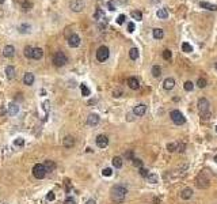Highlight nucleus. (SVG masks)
Wrapping results in <instances>:
<instances>
[{"instance_id": "1", "label": "nucleus", "mask_w": 217, "mask_h": 204, "mask_svg": "<svg viewBox=\"0 0 217 204\" xmlns=\"http://www.w3.org/2000/svg\"><path fill=\"white\" fill-rule=\"evenodd\" d=\"M128 193V188L125 185H114L111 188V200L115 203H122Z\"/></svg>"}, {"instance_id": "2", "label": "nucleus", "mask_w": 217, "mask_h": 204, "mask_svg": "<svg viewBox=\"0 0 217 204\" xmlns=\"http://www.w3.org/2000/svg\"><path fill=\"white\" fill-rule=\"evenodd\" d=\"M197 107H198V113L204 120H206L208 117H210V104L206 98H199L198 104H197Z\"/></svg>"}, {"instance_id": "3", "label": "nucleus", "mask_w": 217, "mask_h": 204, "mask_svg": "<svg viewBox=\"0 0 217 204\" xmlns=\"http://www.w3.org/2000/svg\"><path fill=\"white\" fill-rule=\"evenodd\" d=\"M195 185L198 186V188H201V189H206L208 186L210 185V177L208 176V170H202L201 173L198 174Z\"/></svg>"}, {"instance_id": "4", "label": "nucleus", "mask_w": 217, "mask_h": 204, "mask_svg": "<svg viewBox=\"0 0 217 204\" xmlns=\"http://www.w3.org/2000/svg\"><path fill=\"white\" fill-rule=\"evenodd\" d=\"M170 117H171L174 124H176V125H183L185 122H186V117H185L179 110H171V112H170Z\"/></svg>"}, {"instance_id": "5", "label": "nucleus", "mask_w": 217, "mask_h": 204, "mask_svg": "<svg viewBox=\"0 0 217 204\" xmlns=\"http://www.w3.org/2000/svg\"><path fill=\"white\" fill-rule=\"evenodd\" d=\"M46 169H45V166L42 165V163H37V165H34V167H33V176L36 177V178H38V180H42L43 177L46 176Z\"/></svg>"}, {"instance_id": "6", "label": "nucleus", "mask_w": 217, "mask_h": 204, "mask_svg": "<svg viewBox=\"0 0 217 204\" xmlns=\"http://www.w3.org/2000/svg\"><path fill=\"white\" fill-rule=\"evenodd\" d=\"M110 56V51L107 46H99L97 51V60L100 61V63H103V61H106L109 59Z\"/></svg>"}, {"instance_id": "7", "label": "nucleus", "mask_w": 217, "mask_h": 204, "mask_svg": "<svg viewBox=\"0 0 217 204\" xmlns=\"http://www.w3.org/2000/svg\"><path fill=\"white\" fill-rule=\"evenodd\" d=\"M68 63V59H66L64 52H57L56 55L53 56V64L56 67H63Z\"/></svg>"}, {"instance_id": "8", "label": "nucleus", "mask_w": 217, "mask_h": 204, "mask_svg": "<svg viewBox=\"0 0 217 204\" xmlns=\"http://www.w3.org/2000/svg\"><path fill=\"white\" fill-rule=\"evenodd\" d=\"M69 7H71V10L73 12H80L84 8V0H71Z\"/></svg>"}, {"instance_id": "9", "label": "nucleus", "mask_w": 217, "mask_h": 204, "mask_svg": "<svg viewBox=\"0 0 217 204\" xmlns=\"http://www.w3.org/2000/svg\"><path fill=\"white\" fill-rule=\"evenodd\" d=\"M68 45L71 46V48H77V46L80 45V37L77 36V34H71V36L68 37Z\"/></svg>"}, {"instance_id": "10", "label": "nucleus", "mask_w": 217, "mask_h": 204, "mask_svg": "<svg viewBox=\"0 0 217 204\" xmlns=\"http://www.w3.org/2000/svg\"><path fill=\"white\" fill-rule=\"evenodd\" d=\"M3 56L7 57V59H11V57L15 56V48L12 45H5L4 49H3Z\"/></svg>"}, {"instance_id": "11", "label": "nucleus", "mask_w": 217, "mask_h": 204, "mask_svg": "<svg viewBox=\"0 0 217 204\" xmlns=\"http://www.w3.org/2000/svg\"><path fill=\"white\" fill-rule=\"evenodd\" d=\"M107 144H109V139H107V136H105V135H99L97 138V146L99 148H105V147H107Z\"/></svg>"}, {"instance_id": "12", "label": "nucleus", "mask_w": 217, "mask_h": 204, "mask_svg": "<svg viewBox=\"0 0 217 204\" xmlns=\"http://www.w3.org/2000/svg\"><path fill=\"white\" fill-rule=\"evenodd\" d=\"M87 124L90 127H95V125L99 124V116L95 114V113H91V114L87 117Z\"/></svg>"}, {"instance_id": "13", "label": "nucleus", "mask_w": 217, "mask_h": 204, "mask_svg": "<svg viewBox=\"0 0 217 204\" xmlns=\"http://www.w3.org/2000/svg\"><path fill=\"white\" fill-rule=\"evenodd\" d=\"M34 80H36V76H34L33 72H26L25 76H23V83L26 86H31L34 83Z\"/></svg>"}, {"instance_id": "14", "label": "nucleus", "mask_w": 217, "mask_h": 204, "mask_svg": "<svg viewBox=\"0 0 217 204\" xmlns=\"http://www.w3.org/2000/svg\"><path fill=\"white\" fill-rule=\"evenodd\" d=\"M145 112H147V106L144 104H138L137 106H134V109H133V113H134L136 116H144L145 114Z\"/></svg>"}, {"instance_id": "15", "label": "nucleus", "mask_w": 217, "mask_h": 204, "mask_svg": "<svg viewBox=\"0 0 217 204\" xmlns=\"http://www.w3.org/2000/svg\"><path fill=\"white\" fill-rule=\"evenodd\" d=\"M126 83H128V86H129L132 90H137L138 87H140V83H138V79H137V78L130 76V78H128Z\"/></svg>"}, {"instance_id": "16", "label": "nucleus", "mask_w": 217, "mask_h": 204, "mask_svg": "<svg viewBox=\"0 0 217 204\" xmlns=\"http://www.w3.org/2000/svg\"><path fill=\"white\" fill-rule=\"evenodd\" d=\"M4 72H5V76H7L8 80H12L14 78H15V68H14L12 65H7V67H5Z\"/></svg>"}, {"instance_id": "17", "label": "nucleus", "mask_w": 217, "mask_h": 204, "mask_svg": "<svg viewBox=\"0 0 217 204\" xmlns=\"http://www.w3.org/2000/svg\"><path fill=\"white\" fill-rule=\"evenodd\" d=\"M163 87H164V90H172L174 87H175V80H174V78H167V79L163 82Z\"/></svg>"}, {"instance_id": "18", "label": "nucleus", "mask_w": 217, "mask_h": 204, "mask_svg": "<svg viewBox=\"0 0 217 204\" xmlns=\"http://www.w3.org/2000/svg\"><path fill=\"white\" fill-rule=\"evenodd\" d=\"M63 144H64L65 148H72L75 146V139L73 136H65L64 140H63Z\"/></svg>"}, {"instance_id": "19", "label": "nucleus", "mask_w": 217, "mask_h": 204, "mask_svg": "<svg viewBox=\"0 0 217 204\" xmlns=\"http://www.w3.org/2000/svg\"><path fill=\"white\" fill-rule=\"evenodd\" d=\"M192 196H193V189H192V188H185L183 191L181 192V197H182L183 200L192 199Z\"/></svg>"}, {"instance_id": "20", "label": "nucleus", "mask_w": 217, "mask_h": 204, "mask_svg": "<svg viewBox=\"0 0 217 204\" xmlns=\"http://www.w3.org/2000/svg\"><path fill=\"white\" fill-rule=\"evenodd\" d=\"M199 7L205 8V10H210V11H216L217 10L216 4H210V3H206V2H201L199 3Z\"/></svg>"}, {"instance_id": "21", "label": "nucleus", "mask_w": 217, "mask_h": 204, "mask_svg": "<svg viewBox=\"0 0 217 204\" xmlns=\"http://www.w3.org/2000/svg\"><path fill=\"white\" fill-rule=\"evenodd\" d=\"M156 16H158L159 19H167L168 18V11H167L166 8H159L158 12H156Z\"/></svg>"}, {"instance_id": "22", "label": "nucleus", "mask_w": 217, "mask_h": 204, "mask_svg": "<svg viewBox=\"0 0 217 204\" xmlns=\"http://www.w3.org/2000/svg\"><path fill=\"white\" fill-rule=\"evenodd\" d=\"M18 112H19V106L16 104H10L8 105V114L15 116V114H18Z\"/></svg>"}, {"instance_id": "23", "label": "nucleus", "mask_w": 217, "mask_h": 204, "mask_svg": "<svg viewBox=\"0 0 217 204\" xmlns=\"http://www.w3.org/2000/svg\"><path fill=\"white\" fill-rule=\"evenodd\" d=\"M43 166H45L46 171H53L54 169H56V163H54L53 161H50V159H48V161H45V163H43Z\"/></svg>"}, {"instance_id": "24", "label": "nucleus", "mask_w": 217, "mask_h": 204, "mask_svg": "<svg viewBox=\"0 0 217 204\" xmlns=\"http://www.w3.org/2000/svg\"><path fill=\"white\" fill-rule=\"evenodd\" d=\"M43 56V51L41 48H34V52H33V59L34 60H39L42 59Z\"/></svg>"}, {"instance_id": "25", "label": "nucleus", "mask_w": 217, "mask_h": 204, "mask_svg": "<svg viewBox=\"0 0 217 204\" xmlns=\"http://www.w3.org/2000/svg\"><path fill=\"white\" fill-rule=\"evenodd\" d=\"M113 165H114V167L121 169L122 167V165H124L122 158H121V157H114V158H113Z\"/></svg>"}, {"instance_id": "26", "label": "nucleus", "mask_w": 217, "mask_h": 204, "mask_svg": "<svg viewBox=\"0 0 217 204\" xmlns=\"http://www.w3.org/2000/svg\"><path fill=\"white\" fill-rule=\"evenodd\" d=\"M153 38L156 40H161L164 37V31L161 30V29H153Z\"/></svg>"}, {"instance_id": "27", "label": "nucleus", "mask_w": 217, "mask_h": 204, "mask_svg": "<svg viewBox=\"0 0 217 204\" xmlns=\"http://www.w3.org/2000/svg\"><path fill=\"white\" fill-rule=\"evenodd\" d=\"M21 7H22V10L25 11V12H27V11H30V8H33V4H31L30 2H27V0H23Z\"/></svg>"}, {"instance_id": "28", "label": "nucleus", "mask_w": 217, "mask_h": 204, "mask_svg": "<svg viewBox=\"0 0 217 204\" xmlns=\"http://www.w3.org/2000/svg\"><path fill=\"white\" fill-rule=\"evenodd\" d=\"M129 57L132 60H137L138 59V49L137 48H132L129 51Z\"/></svg>"}, {"instance_id": "29", "label": "nucleus", "mask_w": 217, "mask_h": 204, "mask_svg": "<svg viewBox=\"0 0 217 204\" xmlns=\"http://www.w3.org/2000/svg\"><path fill=\"white\" fill-rule=\"evenodd\" d=\"M30 29H31L30 25H27V23H22V25L19 26V33L26 34V33H29V31H30Z\"/></svg>"}, {"instance_id": "30", "label": "nucleus", "mask_w": 217, "mask_h": 204, "mask_svg": "<svg viewBox=\"0 0 217 204\" xmlns=\"http://www.w3.org/2000/svg\"><path fill=\"white\" fill-rule=\"evenodd\" d=\"M33 52H34L33 46H26L25 48V56L27 57V59H33Z\"/></svg>"}, {"instance_id": "31", "label": "nucleus", "mask_w": 217, "mask_h": 204, "mask_svg": "<svg viewBox=\"0 0 217 204\" xmlns=\"http://www.w3.org/2000/svg\"><path fill=\"white\" fill-rule=\"evenodd\" d=\"M179 148V143H168L167 144V150L170 151V153H174V151H176Z\"/></svg>"}, {"instance_id": "32", "label": "nucleus", "mask_w": 217, "mask_h": 204, "mask_svg": "<svg viewBox=\"0 0 217 204\" xmlns=\"http://www.w3.org/2000/svg\"><path fill=\"white\" fill-rule=\"evenodd\" d=\"M182 51H183L185 53H192V52H193V46L190 45V44H187V42H183V44H182Z\"/></svg>"}, {"instance_id": "33", "label": "nucleus", "mask_w": 217, "mask_h": 204, "mask_svg": "<svg viewBox=\"0 0 217 204\" xmlns=\"http://www.w3.org/2000/svg\"><path fill=\"white\" fill-rule=\"evenodd\" d=\"M152 75L155 78H159L161 75V69H160V67L159 65H153L152 67Z\"/></svg>"}, {"instance_id": "34", "label": "nucleus", "mask_w": 217, "mask_h": 204, "mask_svg": "<svg viewBox=\"0 0 217 204\" xmlns=\"http://www.w3.org/2000/svg\"><path fill=\"white\" fill-rule=\"evenodd\" d=\"M130 15H132V18L133 19H136V20H138V22H140L141 19H143V14L140 12V11H132V14H130Z\"/></svg>"}, {"instance_id": "35", "label": "nucleus", "mask_w": 217, "mask_h": 204, "mask_svg": "<svg viewBox=\"0 0 217 204\" xmlns=\"http://www.w3.org/2000/svg\"><path fill=\"white\" fill-rule=\"evenodd\" d=\"M80 90H82V95H83V97H88V95H90V89L86 86L84 83L80 84Z\"/></svg>"}, {"instance_id": "36", "label": "nucleus", "mask_w": 217, "mask_h": 204, "mask_svg": "<svg viewBox=\"0 0 217 204\" xmlns=\"http://www.w3.org/2000/svg\"><path fill=\"white\" fill-rule=\"evenodd\" d=\"M206 84H208V82H206V79H204V78H199V79L197 80V86H198L199 89H205Z\"/></svg>"}, {"instance_id": "37", "label": "nucleus", "mask_w": 217, "mask_h": 204, "mask_svg": "<svg viewBox=\"0 0 217 204\" xmlns=\"http://www.w3.org/2000/svg\"><path fill=\"white\" fill-rule=\"evenodd\" d=\"M14 146H15V147H23V146H25V139L16 138L15 140H14Z\"/></svg>"}, {"instance_id": "38", "label": "nucleus", "mask_w": 217, "mask_h": 204, "mask_svg": "<svg viewBox=\"0 0 217 204\" xmlns=\"http://www.w3.org/2000/svg\"><path fill=\"white\" fill-rule=\"evenodd\" d=\"M147 178H148V181L151 182V184H156V182H158V180H159V177L156 176L155 173H149V176L147 177Z\"/></svg>"}, {"instance_id": "39", "label": "nucleus", "mask_w": 217, "mask_h": 204, "mask_svg": "<svg viewBox=\"0 0 217 204\" xmlns=\"http://www.w3.org/2000/svg\"><path fill=\"white\" fill-rule=\"evenodd\" d=\"M132 163H133V166H136V167H143V165H144V162L141 161V159H138V158H133V161H132Z\"/></svg>"}, {"instance_id": "40", "label": "nucleus", "mask_w": 217, "mask_h": 204, "mask_svg": "<svg viewBox=\"0 0 217 204\" xmlns=\"http://www.w3.org/2000/svg\"><path fill=\"white\" fill-rule=\"evenodd\" d=\"M138 173H140V176H141V177H145V178L149 176L148 169H145V167H140V169H138Z\"/></svg>"}, {"instance_id": "41", "label": "nucleus", "mask_w": 217, "mask_h": 204, "mask_svg": "<svg viewBox=\"0 0 217 204\" xmlns=\"http://www.w3.org/2000/svg\"><path fill=\"white\" fill-rule=\"evenodd\" d=\"M185 90H186V91H192L193 89H194V84L192 83V82L190 80H187V82H185Z\"/></svg>"}, {"instance_id": "42", "label": "nucleus", "mask_w": 217, "mask_h": 204, "mask_svg": "<svg viewBox=\"0 0 217 204\" xmlns=\"http://www.w3.org/2000/svg\"><path fill=\"white\" fill-rule=\"evenodd\" d=\"M163 57L166 60H171V57H172L171 51H168V49H164V51H163Z\"/></svg>"}, {"instance_id": "43", "label": "nucleus", "mask_w": 217, "mask_h": 204, "mask_svg": "<svg viewBox=\"0 0 217 204\" xmlns=\"http://www.w3.org/2000/svg\"><path fill=\"white\" fill-rule=\"evenodd\" d=\"M102 174L105 177H110V176H113V170L110 167H106V169H103L102 170Z\"/></svg>"}, {"instance_id": "44", "label": "nucleus", "mask_w": 217, "mask_h": 204, "mask_svg": "<svg viewBox=\"0 0 217 204\" xmlns=\"http://www.w3.org/2000/svg\"><path fill=\"white\" fill-rule=\"evenodd\" d=\"M125 19H126V16L124 15V14H121V15L117 16V23L118 25H122V23H125Z\"/></svg>"}, {"instance_id": "45", "label": "nucleus", "mask_w": 217, "mask_h": 204, "mask_svg": "<svg viewBox=\"0 0 217 204\" xmlns=\"http://www.w3.org/2000/svg\"><path fill=\"white\" fill-rule=\"evenodd\" d=\"M54 199H56V195H54V192H49V193L46 195V200H48V202H53Z\"/></svg>"}, {"instance_id": "46", "label": "nucleus", "mask_w": 217, "mask_h": 204, "mask_svg": "<svg viewBox=\"0 0 217 204\" xmlns=\"http://www.w3.org/2000/svg\"><path fill=\"white\" fill-rule=\"evenodd\" d=\"M64 204H76V200H75V197H72V196H68L65 199V202Z\"/></svg>"}, {"instance_id": "47", "label": "nucleus", "mask_w": 217, "mask_h": 204, "mask_svg": "<svg viewBox=\"0 0 217 204\" xmlns=\"http://www.w3.org/2000/svg\"><path fill=\"white\" fill-rule=\"evenodd\" d=\"M125 157H126V158H128V159H130V161H133V158H134V153H133V150H129V151H126Z\"/></svg>"}, {"instance_id": "48", "label": "nucleus", "mask_w": 217, "mask_h": 204, "mask_svg": "<svg viewBox=\"0 0 217 204\" xmlns=\"http://www.w3.org/2000/svg\"><path fill=\"white\" fill-rule=\"evenodd\" d=\"M42 109L45 110V112H49V109H50V102L49 101H45L42 104Z\"/></svg>"}, {"instance_id": "49", "label": "nucleus", "mask_w": 217, "mask_h": 204, "mask_svg": "<svg viewBox=\"0 0 217 204\" xmlns=\"http://www.w3.org/2000/svg\"><path fill=\"white\" fill-rule=\"evenodd\" d=\"M134 29H136L134 23H133V22L128 23V31H129V33H133V31H134Z\"/></svg>"}, {"instance_id": "50", "label": "nucleus", "mask_w": 217, "mask_h": 204, "mask_svg": "<svg viewBox=\"0 0 217 204\" xmlns=\"http://www.w3.org/2000/svg\"><path fill=\"white\" fill-rule=\"evenodd\" d=\"M185 150H186V144H185V143H181V144H179L178 151H179L181 154H183V153H185Z\"/></svg>"}, {"instance_id": "51", "label": "nucleus", "mask_w": 217, "mask_h": 204, "mask_svg": "<svg viewBox=\"0 0 217 204\" xmlns=\"http://www.w3.org/2000/svg\"><path fill=\"white\" fill-rule=\"evenodd\" d=\"M107 7H109V10H110V11H114V10H115V5L113 4L111 2H109V3H107Z\"/></svg>"}, {"instance_id": "52", "label": "nucleus", "mask_w": 217, "mask_h": 204, "mask_svg": "<svg viewBox=\"0 0 217 204\" xmlns=\"http://www.w3.org/2000/svg\"><path fill=\"white\" fill-rule=\"evenodd\" d=\"M117 3H118V4H126V3H128V0H117Z\"/></svg>"}, {"instance_id": "53", "label": "nucleus", "mask_w": 217, "mask_h": 204, "mask_svg": "<svg viewBox=\"0 0 217 204\" xmlns=\"http://www.w3.org/2000/svg\"><path fill=\"white\" fill-rule=\"evenodd\" d=\"M86 204H97V203H95L94 199H90V200H87V202H86Z\"/></svg>"}, {"instance_id": "54", "label": "nucleus", "mask_w": 217, "mask_h": 204, "mask_svg": "<svg viewBox=\"0 0 217 204\" xmlns=\"http://www.w3.org/2000/svg\"><path fill=\"white\" fill-rule=\"evenodd\" d=\"M121 94H122V93H121V91H114V97H115V98L121 97Z\"/></svg>"}, {"instance_id": "55", "label": "nucleus", "mask_w": 217, "mask_h": 204, "mask_svg": "<svg viewBox=\"0 0 217 204\" xmlns=\"http://www.w3.org/2000/svg\"><path fill=\"white\" fill-rule=\"evenodd\" d=\"M215 68L217 69V61H216V63H215Z\"/></svg>"}, {"instance_id": "56", "label": "nucleus", "mask_w": 217, "mask_h": 204, "mask_svg": "<svg viewBox=\"0 0 217 204\" xmlns=\"http://www.w3.org/2000/svg\"><path fill=\"white\" fill-rule=\"evenodd\" d=\"M215 162H216V163H217V155H216V157H215Z\"/></svg>"}, {"instance_id": "57", "label": "nucleus", "mask_w": 217, "mask_h": 204, "mask_svg": "<svg viewBox=\"0 0 217 204\" xmlns=\"http://www.w3.org/2000/svg\"><path fill=\"white\" fill-rule=\"evenodd\" d=\"M3 3H4V0H0V4H3Z\"/></svg>"}, {"instance_id": "58", "label": "nucleus", "mask_w": 217, "mask_h": 204, "mask_svg": "<svg viewBox=\"0 0 217 204\" xmlns=\"http://www.w3.org/2000/svg\"><path fill=\"white\" fill-rule=\"evenodd\" d=\"M216 132H217V125H216Z\"/></svg>"}]
</instances>
